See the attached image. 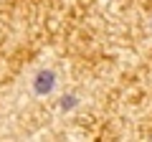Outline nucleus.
I'll return each instance as SVG.
<instances>
[{"instance_id":"obj_1","label":"nucleus","mask_w":152,"mask_h":142,"mask_svg":"<svg viewBox=\"0 0 152 142\" xmlns=\"http://www.w3.org/2000/svg\"><path fill=\"white\" fill-rule=\"evenodd\" d=\"M53 86H56V74H53V71L43 69V71H38V74H36V79H33V91H36L38 97L51 94Z\"/></svg>"}]
</instances>
